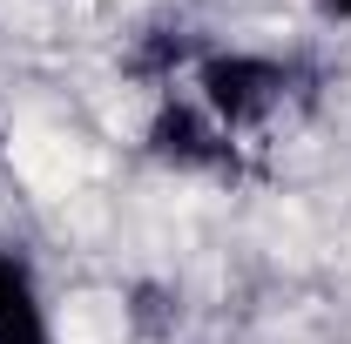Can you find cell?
<instances>
[{
    "label": "cell",
    "instance_id": "4",
    "mask_svg": "<svg viewBox=\"0 0 351 344\" xmlns=\"http://www.w3.org/2000/svg\"><path fill=\"white\" fill-rule=\"evenodd\" d=\"M324 7H331V14H345V21H351V0H324Z\"/></svg>",
    "mask_w": 351,
    "mask_h": 344
},
{
    "label": "cell",
    "instance_id": "3",
    "mask_svg": "<svg viewBox=\"0 0 351 344\" xmlns=\"http://www.w3.org/2000/svg\"><path fill=\"white\" fill-rule=\"evenodd\" d=\"M149 142H156V156H169V162H203V156H210V135H203V122H196L189 108H162L156 129H149Z\"/></svg>",
    "mask_w": 351,
    "mask_h": 344
},
{
    "label": "cell",
    "instance_id": "1",
    "mask_svg": "<svg viewBox=\"0 0 351 344\" xmlns=\"http://www.w3.org/2000/svg\"><path fill=\"white\" fill-rule=\"evenodd\" d=\"M277 68L270 61H250V54H230V61H210L203 68V95H210V108L230 115V122H250L263 115L270 101H277Z\"/></svg>",
    "mask_w": 351,
    "mask_h": 344
},
{
    "label": "cell",
    "instance_id": "2",
    "mask_svg": "<svg viewBox=\"0 0 351 344\" xmlns=\"http://www.w3.org/2000/svg\"><path fill=\"white\" fill-rule=\"evenodd\" d=\"M0 344H47L34 284H27L21 263H7V257H0Z\"/></svg>",
    "mask_w": 351,
    "mask_h": 344
}]
</instances>
